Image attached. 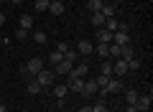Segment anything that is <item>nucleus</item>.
Returning a JSON list of instances; mask_svg holds the SVG:
<instances>
[{"mask_svg": "<svg viewBox=\"0 0 153 112\" xmlns=\"http://www.w3.org/2000/svg\"><path fill=\"white\" fill-rule=\"evenodd\" d=\"M33 79H36L38 84L44 87V89H46V87H54V84H56V74H54V69H46V66H44L41 71H38V74L33 76Z\"/></svg>", "mask_w": 153, "mask_h": 112, "instance_id": "1", "label": "nucleus"}, {"mask_svg": "<svg viewBox=\"0 0 153 112\" xmlns=\"http://www.w3.org/2000/svg\"><path fill=\"white\" fill-rule=\"evenodd\" d=\"M41 69H44V59H41V56H33L31 61L23 64V74H26V79H28V76H36Z\"/></svg>", "mask_w": 153, "mask_h": 112, "instance_id": "2", "label": "nucleus"}, {"mask_svg": "<svg viewBox=\"0 0 153 112\" xmlns=\"http://www.w3.org/2000/svg\"><path fill=\"white\" fill-rule=\"evenodd\" d=\"M82 84H84V79H82V76L66 74V89H69V92H82Z\"/></svg>", "mask_w": 153, "mask_h": 112, "instance_id": "3", "label": "nucleus"}, {"mask_svg": "<svg viewBox=\"0 0 153 112\" xmlns=\"http://www.w3.org/2000/svg\"><path fill=\"white\" fill-rule=\"evenodd\" d=\"M79 56H89V53L94 51V46H92V41H87V38H82V41L76 43V48H74Z\"/></svg>", "mask_w": 153, "mask_h": 112, "instance_id": "4", "label": "nucleus"}, {"mask_svg": "<svg viewBox=\"0 0 153 112\" xmlns=\"http://www.w3.org/2000/svg\"><path fill=\"white\" fill-rule=\"evenodd\" d=\"M100 92V87H97V82L94 79H87L82 84V92H79V94H84V97H92V94H97Z\"/></svg>", "mask_w": 153, "mask_h": 112, "instance_id": "5", "label": "nucleus"}, {"mask_svg": "<svg viewBox=\"0 0 153 112\" xmlns=\"http://www.w3.org/2000/svg\"><path fill=\"white\" fill-rule=\"evenodd\" d=\"M112 43H117V46H130V36H128V31H115L112 33Z\"/></svg>", "mask_w": 153, "mask_h": 112, "instance_id": "6", "label": "nucleus"}, {"mask_svg": "<svg viewBox=\"0 0 153 112\" xmlns=\"http://www.w3.org/2000/svg\"><path fill=\"white\" fill-rule=\"evenodd\" d=\"M151 105H153V97H151V94H146V97L138 94V102H135L138 112H148V110H151Z\"/></svg>", "mask_w": 153, "mask_h": 112, "instance_id": "7", "label": "nucleus"}, {"mask_svg": "<svg viewBox=\"0 0 153 112\" xmlns=\"http://www.w3.org/2000/svg\"><path fill=\"white\" fill-rule=\"evenodd\" d=\"M71 66H74V64L64 59V61H59V64L54 66V74H56V76H64V74H69V71H71Z\"/></svg>", "mask_w": 153, "mask_h": 112, "instance_id": "8", "label": "nucleus"}, {"mask_svg": "<svg viewBox=\"0 0 153 112\" xmlns=\"http://www.w3.org/2000/svg\"><path fill=\"white\" fill-rule=\"evenodd\" d=\"M105 92H107V94H117V92H123V82L120 79H110L107 87H105Z\"/></svg>", "mask_w": 153, "mask_h": 112, "instance_id": "9", "label": "nucleus"}, {"mask_svg": "<svg viewBox=\"0 0 153 112\" xmlns=\"http://www.w3.org/2000/svg\"><path fill=\"white\" fill-rule=\"evenodd\" d=\"M112 74H115V76H125V74H128V64H125L123 59H117V61L112 64Z\"/></svg>", "mask_w": 153, "mask_h": 112, "instance_id": "10", "label": "nucleus"}, {"mask_svg": "<svg viewBox=\"0 0 153 112\" xmlns=\"http://www.w3.org/2000/svg\"><path fill=\"white\" fill-rule=\"evenodd\" d=\"M41 89H44V87L38 84V82L33 79V76H28V79H26V92H28V94H38Z\"/></svg>", "mask_w": 153, "mask_h": 112, "instance_id": "11", "label": "nucleus"}, {"mask_svg": "<svg viewBox=\"0 0 153 112\" xmlns=\"http://www.w3.org/2000/svg\"><path fill=\"white\" fill-rule=\"evenodd\" d=\"M97 41H100V43H107V46H110V43H112V33L105 31V28H97Z\"/></svg>", "mask_w": 153, "mask_h": 112, "instance_id": "12", "label": "nucleus"}, {"mask_svg": "<svg viewBox=\"0 0 153 112\" xmlns=\"http://www.w3.org/2000/svg\"><path fill=\"white\" fill-rule=\"evenodd\" d=\"M49 13H51V16H61V13H64V3H61V0L49 3Z\"/></svg>", "mask_w": 153, "mask_h": 112, "instance_id": "13", "label": "nucleus"}, {"mask_svg": "<svg viewBox=\"0 0 153 112\" xmlns=\"http://www.w3.org/2000/svg\"><path fill=\"white\" fill-rule=\"evenodd\" d=\"M105 31H110V33H115V31H120V23L115 21V18H105Z\"/></svg>", "mask_w": 153, "mask_h": 112, "instance_id": "14", "label": "nucleus"}, {"mask_svg": "<svg viewBox=\"0 0 153 112\" xmlns=\"http://www.w3.org/2000/svg\"><path fill=\"white\" fill-rule=\"evenodd\" d=\"M102 3L105 0H87V10L89 13H100L102 10Z\"/></svg>", "mask_w": 153, "mask_h": 112, "instance_id": "15", "label": "nucleus"}, {"mask_svg": "<svg viewBox=\"0 0 153 112\" xmlns=\"http://www.w3.org/2000/svg\"><path fill=\"white\" fill-rule=\"evenodd\" d=\"M18 26H21L23 31H31V28H33V18H31V16H21V21H18Z\"/></svg>", "mask_w": 153, "mask_h": 112, "instance_id": "16", "label": "nucleus"}, {"mask_svg": "<svg viewBox=\"0 0 153 112\" xmlns=\"http://www.w3.org/2000/svg\"><path fill=\"white\" fill-rule=\"evenodd\" d=\"M69 74H74V76H87V64H76V66H71Z\"/></svg>", "mask_w": 153, "mask_h": 112, "instance_id": "17", "label": "nucleus"}, {"mask_svg": "<svg viewBox=\"0 0 153 112\" xmlns=\"http://www.w3.org/2000/svg\"><path fill=\"white\" fill-rule=\"evenodd\" d=\"M92 26L94 28H102L105 26V16H102V13H92Z\"/></svg>", "mask_w": 153, "mask_h": 112, "instance_id": "18", "label": "nucleus"}, {"mask_svg": "<svg viewBox=\"0 0 153 112\" xmlns=\"http://www.w3.org/2000/svg\"><path fill=\"white\" fill-rule=\"evenodd\" d=\"M100 13H102L105 18H115V8L110 5V3H102V10H100Z\"/></svg>", "mask_w": 153, "mask_h": 112, "instance_id": "19", "label": "nucleus"}, {"mask_svg": "<svg viewBox=\"0 0 153 112\" xmlns=\"http://www.w3.org/2000/svg\"><path fill=\"white\" fill-rule=\"evenodd\" d=\"M33 41H36V43H38V46H44V43H46V41H49V36H46V33H44V31H36V33H33Z\"/></svg>", "mask_w": 153, "mask_h": 112, "instance_id": "20", "label": "nucleus"}, {"mask_svg": "<svg viewBox=\"0 0 153 112\" xmlns=\"http://www.w3.org/2000/svg\"><path fill=\"white\" fill-rule=\"evenodd\" d=\"M66 92H69V89H66V84H54V97H59V99H61V97H66Z\"/></svg>", "mask_w": 153, "mask_h": 112, "instance_id": "21", "label": "nucleus"}, {"mask_svg": "<svg viewBox=\"0 0 153 112\" xmlns=\"http://www.w3.org/2000/svg\"><path fill=\"white\" fill-rule=\"evenodd\" d=\"M49 61L56 66L59 61H64V53H61V51H51V53H49Z\"/></svg>", "mask_w": 153, "mask_h": 112, "instance_id": "22", "label": "nucleus"}, {"mask_svg": "<svg viewBox=\"0 0 153 112\" xmlns=\"http://www.w3.org/2000/svg\"><path fill=\"white\" fill-rule=\"evenodd\" d=\"M33 8H36L38 13H44V10H49V0H36V3H33Z\"/></svg>", "mask_w": 153, "mask_h": 112, "instance_id": "23", "label": "nucleus"}, {"mask_svg": "<svg viewBox=\"0 0 153 112\" xmlns=\"http://www.w3.org/2000/svg\"><path fill=\"white\" fill-rule=\"evenodd\" d=\"M64 59H66V61H71V64H76V59H79V53H76L74 48H69V51L64 53Z\"/></svg>", "mask_w": 153, "mask_h": 112, "instance_id": "24", "label": "nucleus"}, {"mask_svg": "<svg viewBox=\"0 0 153 112\" xmlns=\"http://www.w3.org/2000/svg\"><path fill=\"white\" fill-rule=\"evenodd\" d=\"M100 71H102L105 76H112V64H110V61H102V66H100Z\"/></svg>", "mask_w": 153, "mask_h": 112, "instance_id": "25", "label": "nucleus"}, {"mask_svg": "<svg viewBox=\"0 0 153 112\" xmlns=\"http://www.w3.org/2000/svg\"><path fill=\"white\" fill-rule=\"evenodd\" d=\"M125 99H128V105H135V102H138V92H135V89H128Z\"/></svg>", "mask_w": 153, "mask_h": 112, "instance_id": "26", "label": "nucleus"}, {"mask_svg": "<svg viewBox=\"0 0 153 112\" xmlns=\"http://www.w3.org/2000/svg\"><path fill=\"white\" fill-rule=\"evenodd\" d=\"M92 112H107V105H105V99L100 97V102L97 105H92Z\"/></svg>", "mask_w": 153, "mask_h": 112, "instance_id": "27", "label": "nucleus"}, {"mask_svg": "<svg viewBox=\"0 0 153 112\" xmlns=\"http://www.w3.org/2000/svg\"><path fill=\"white\" fill-rule=\"evenodd\" d=\"M125 64H128V69H133V71H135V69H140V59H135V56H133V59H128Z\"/></svg>", "mask_w": 153, "mask_h": 112, "instance_id": "28", "label": "nucleus"}, {"mask_svg": "<svg viewBox=\"0 0 153 112\" xmlns=\"http://www.w3.org/2000/svg\"><path fill=\"white\" fill-rule=\"evenodd\" d=\"M110 79H112V76H105V74H102V76H97V79H94V82H97V87H100V89H105Z\"/></svg>", "mask_w": 153, "mask_h": 112, "instance_id": "29", "label": "nucleus"}, {"mask_svg": "<svg viewBox=\"0 0 153 112\" xmlns=\"http://www.w3.org/2000/svg\"><path fill=\"white\" fill-rule=\"evenodd\" d=\"M94 51L100 53V56H107V43H97V48Z\"/></svg>", "mask_w": 153, "mask_h": 112, "instance_id": "30", "label": "nucleus"}, {"mask_svg": "<svg viewBox=\"0 0 153 112\" xmlns=\"http://www.w3.org/2000/svg\"><path fill=\"white\" fill-rule=\"evenodd\" d=\"M26 36H28V31H23V28H18V31H16V38H18V41H26Z\"/></svg>", "mask_w": 153, "mask_h": 112, "instance_id": "31", "label": "nucleus"}, {"mask_svg": "<svg viewBox=\"0 0 153 112\" xmlns=\"http://www.w3.org/2000/svg\"><path fill=\"white\" fill-rule=\"evenodd\" d=\"M56 51H61V53H66V51H69V46H66V43H64V41H61V43H59V46H56Z\"/></svg>", "mask_w": 153, "mask_h": 112, "instance_id": "32", "label": "nucleus"}, {"mask_svg": "<svg viewBox=\"0 0 153 112\" xmlns=\"http://www.w3.org/2000/svg\"><path fill=\"white\" fill-rule=\"evenodd\" d=\"M79 112H92V105H84V107H79Z\"/></svg>", "mask_w": 153, "mask_h": 112, "instance_id": "33", "label": "nucleus"}, {"mask_svg": "<svg viewBox=\"0 0 153 112\" xmlns=\"http://www.w3.org/2000/svg\"><path fill=\"white\" fill-rule=\"evenodd\" d=\"M128 112H138V107L135 105H128Z\"/></svg>", "mask_w": 153, "mask_h": 112, "instance_id": "34", "label": "nucleus"}, {"mask_svg": "<svg viewBox=\"0 0 153 112\" xmlns=\"http://www.w3.org/2000/svg\"><path fill=\"white\" fill-rule=\"evenodd\" d=\"M8 3H10V5H21L23 0H8Z\"/></svg>", "mask_w": 153, "mask_h": 112, "instance_id": "35", "label": "nucleus"}, {"mask_svg": "<svg viewBox=\"0 0 153 112\" xmlns=\"http://www.w3.org/2000/svg\"><path fill=\"white\" fill-rule=\"evenodd\" d=\"M3 23H5V13L0 10V26H3Z\"/></svg>", "mask_w": 153, "mask_h": 112, "instance_id": "36", "label": "nucleus"}, {"mask_svg": "<svg viewBox=\"0 0 153 112\" xmlns=\"http://www.w3.org/2000/svg\"><path fill=\"white\" fill-rule=\"evenodd\" d=\"M0 112H5V102H0Z\"/></svg>", "mask_w": 153, "mask_h": 112, "instance_id": "37", "label": "nucleus"}, {"mask_svg": "<svg viewBox=\"0 0 153 112\" xmlns=\"http://www.w3.org/2000/svg\"><path fill=\"white\" fill-rule=\"evenodd\" d=\"M0 41H3V38H0Z\"/></svg>", "mask_w": 153, "mask_h": 112, "instance_id": "38", "label": "nucleus"}]
</instances>
